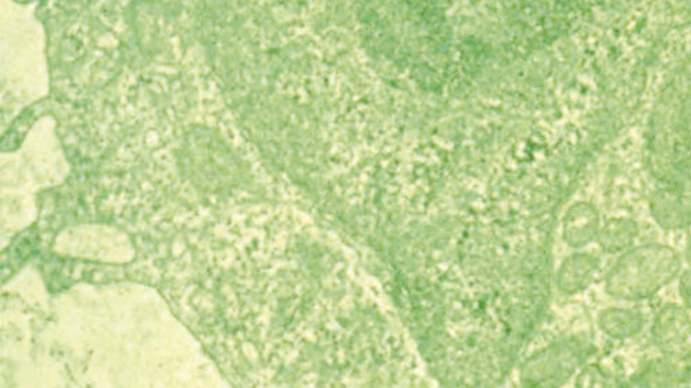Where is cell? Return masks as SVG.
<instances>
[{"instance_id": "6da1fadb", "label": "cell", "mask_w": 691, "mask_h": 388, "mask_svg": "<svg viewBox=\"0 0 691 388\" xmlns=\"http://www.w3.org/2000/svg\"><path fill=\"white\" fill-rule=\"evenodd\" d=\"M682 271L678 251L665 244L632 247L605 275V291L619 301H642L655 296Z\"/></svg>"}, {"instance_id": "7a4b0ae2", "label": "cell", "mask_w": 691, "mask_h": 388, "mask_svg": "<svg viewBox=\"0 0 691 388\" xmlns=\"http://www.w3.org/2000/svg\"><path fill=\"white\" fill-rule=\"evenodd\" d=\"M655 347L664 357L686 361L691 357V319L685 308L667 304L655 316L653 329Z\"/></svg>"}, {"instance_id": "3957f363", "label": "cell", "mask_w": 691, "mask_h": 388, "mask_svg": "<svg viewBox=\"0 0 691 388\" xmlns=\"http://www.w3.org/2000/svg\"><path fill=\"white\" fill-rule=\"evenodd\" d=\"M650 213L661 228L668 231L691 224V199L678 189H661L650 200Z\"/></svg>"}, {"instance_id": "277c9868", "label": "cell", "mask_w": 691, "mask_h": 388, "mask_svg": "<svg viewBox=\"0 0 691 388\" xmlns=\"http://www.w3.org/2000/svg\"><path fill=\"white\" fill-rule=\"evenodd\" d=\"M600 214L592 203L575 204L565 219V239L574 247L587 246L600 233Z\"/></svg>"}, {"instance_id": "5b68a950", "label": "cell", "mask_w": 691, "mask_h": 388, "mask_svg": "<svg viewBox=\"0 0 691 388\" xmlns=\"http://www.w3.org/2000/svg\"><path fill=\"white\" fill-rule=\"evenodd\" d=\"M599 326L612 340H628L644 328V316L636 310L607 308L599 316Z\"/></svg>"}, {"instance_id": "8992f818", "label": "cell", "mask_w": 691, "mask_h": 388, "mask_svg": "<svg viewBox=\"0 0 691 388\" xmlns=\"http://www.w3.org/2000/svg\"><path fill=\"white\" fill-rule=\"evenodd\" d=\"M639 235V226L630 218L608 219L600 229L599 244L605 254H622L632 249L636 237Z\"/></svg>"}, {"instance_id": "52a82bcc", "label": "cell", "mask_w": 691, "mask_h": 388, "mask_svg": "<svg viewBox=\"0 0 691 388\" xmlns=\"http://www.w3.org/2000/svg\"><path fill=\"white\" fill-rule=\"evenodd\" d=\"M678 362L668 357L655 359L630 377L628 384L635 387H679L683 368Z\"/></svg>"}, {"instance_id": "ba28073f", "label": "cell", "mask_w": 691, "mask_h": 388, "mask_svg": "<svg viewBox=\"0 0 691 388\" xmlns=\"http://www.w3.org/2000/svg\"><path fill=\"white\" fill-rule=\"evenodd\" d=\"M599 269V258L593 254H575L562 267L560 283L567 293L585 290Z\"/></svg>"}, {"instance_id": "9c48e42d", "label": "cell", "mask_w": 691, "mask_h": 388, "mask_svg": "<svg viewBox=\"0 0 691 388\" xmlns=\"http://www.w3.org/2000/svg\"><path fill=\"white\" fill-rule=\"evenodd\" d=\"M578 384L586 387H610L618 386L619 383L615 382L614 377L608 375L607 370L601 366L590 365L579 376Z\"/></svg>"}, {"instance_id": "30bf717a", "label": "cell", "mask_w": 691, "mask_h": 388, "mask_svg": "<svg viewBox=\"0 0 691 388\" xmlns=\"http://www.w3.org/2000/svg\"><path fill=\"white\" fill-rule=\"evenodd\" d=\"M679 294L686 307L691 310V269L682 273L679 280Z\"/></svg>"}, {"instance_id": "8fae6325", "label": "cell", "mask_w": 691, "mask_h": 388, "mask_svg": "<svg viewBox=\"0 0 691 388\" xmlns=\"http://www.w3.org/2000/svg\"><path fill=\"white\" fill-rule=\"evenodd\" d=\"M680 386L691 387V365L686 366L682 370V380H680Z\"/></svg>"}, {"instance_id": "7c38bea8", "label": "cell", "mask_w": 691, "mask_h": 388, "mask_svg": "<svg viewBox=\"0 0 691 388\" xmlns=\"http://www.w3.org/2000/svg\"><path fill=\"white\" fill-rule=\"evenodd\" d=\"M686 258H687V261H689L691 264V237H690L689 243H687V247H686Z\"/></svg>"}]
</instances>
